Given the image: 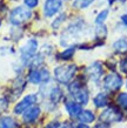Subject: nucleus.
Segmentation results:
<instances>
[{
  "mask_svg": "<svg viewBox=\"0 0 127 128\" xmlns=\"http://www.w3.org/2000/svg\"><path fill=\"white\" fill-rule=\"evenodd\" d=\"M77 73V66L75 65H64V66H58L54 68V78L60 84H68L74 75Z\"/></svg>",
  "mask_w": 127,
  "mask_h": 128,
  "instance_id": "nucleus-1",
  "label": "nucleus"
},
{
  "mask_svg": "<svg viewBox=\"0 0 127 128\" xmlns=\"http://www.w3.org/2000/svg\"><path fill=\"white\" fill-rule=\"evenodd\" d=\"M32 18V11L25 6H18L10 13V22L14 26H19Z\"/></svg>",
  "mask_w": 127,
  "mask_h": 128,
  "instance_id": "nucleus-2",
  "label": "nucleus"
},
{
  "mask_svg": "<svg viewBox=\"0 0 127 128\" xmlns=\"http://www.w3.org/2000/svg\"><path fill=\"white\" fill-rule=\"evenodd\" d=\"M38 50V41L35 39H28L20 47V59L24 64H28Z\"/></svg>",
  "mask_w": 127,
  "mask_h": 128,
  "instance_id": "nucleus-3",
  "label": "nucleus"
},
{
  "mask_svg": "<svg viewBox=\"0 0 127 128\" xmlns=\"http://www.w3.org/2000/svg\"><path fill=\"white\" fill-rule=\"evenodd\" d=\"M122 86V78L119 74L116 73H111L104 79V87L107 90H118Z\"/></svg>",
  "mask_w": 127,
  "mask_h": 128,
  "instance_id": "nucleus-4",
  "label": "nucleus"
},
{
  "mask_svg": "<svg viewBox=\"0 0 127 128\" xmlns=\"http://www.w3.org/2000/svg\"><path fill=\"white\" fill-rule=\"evenodd\" d=\"M62 8V0H45L44 4V14L47 18L58 14Z\"/></svg>",
  "mask_w": 127,
  "mask_h": 128,
  "instance_id": "nucleus-5",
  "label": "nucleus"
},
{
  "mask_svg": "<svg viewBox=\"0 0 127 128\" xmlns=\"http://www.w3.org/2000/svg\"><path fill=\"white\" fill-rule=\"evenodd\" d=\"M37 100H38L37 94H28V95H26L23 100L19 101L16 105V107H14V113H16V114H23L25 110H27L30 107H32V106L34 105L35 102H37Z\"/></svg>",
  "mask_w": 127,
  "mask_h": 128,
  "instance_id": "nucleus-6",
  "label": "nucleus"
},
{
  "mask_svg": "<svg viewBox=\"0 0 127 128\" xmlns=\"http://www.w3.org/2000/svg\"><path fill=\"white\" fill-rule=\"evenodd\" d=\"M121 119H122L121 113H120L116 108H113V107L105 109L100 115V120L104 121V122H107V124L116 122V121H120Z\"/></svg>",
  "mask_w": 127,
  "mask_h": 128,
  "instance_id": "nucleus-7",
  "label": "nucleus"
},
{
  "mask_svg": "<svg viewBox=\"0 0 127 128\" xmlns=\"http://www.w3.org/2000/svg\"><path fill=\"white\" fill-rule=\"evenodd\" d=\"M87 74H88V78L92 80V81H98L99 79L101 78V75L104 73V70H102V66H101L100 62H93L91 66L87 67L86 70Z\"/></svg>",
  "mask_w": 127,
  "mask_h": 128,
  "instance_id": "nucleus-8",
  "label": "nucleus"
},
{
  "mask_svg": "<svg viewBox=\"0 0 127 128\" xmlns=\"http://www.w3.org/2000/svg\"><path fill=\"white\" fill-rule=\"evenodd\" d=\"M40 113H41L40 107H38V106H32V107H30L27 110L24 112L23 119L25 122L31 124V122H34V121L38 119L39 115H40Z\"/></svg>",
  "mask_w": 127,
  "mask_h": 128,
  "instance_id": "nucleus-9",
  "label": "nucleus"
},
{
  "mask_svg": "<svg viewBox=\"0 0 127 128\" xmlns=\"http://www.w3.org/2000/svg\"><path fill=\"white\" fill-rule=\"evenodd\" d=\"M65 107H66L67 113H68L71 116H78L81 113V110H82L81 109V105H79L75 101H66Z\"/></svg>",
  "mask_w": 127,
  "mask_h": 128,
  "instance_id": "nucleus-10",
  "label": "nucleus"
},
{
  "mask_svg": "<svg viewBox=\"0 0 127 128\" xmlns=\"http://www.w3.org/2000/svg\"><path fill=\"white\" fill-rule=\"evenodd\" d=\"M74 99L77 100V102L79 105H86L89 100V94H88V90L84 87H81L79 90H78L75 94H73Z\"/></svg>",
  "mask_w": 127,
  "mask_h": 128,
  "instance_id": "nucleus-11",
  "label": "nucleus"
},
{
  "mask_svg": "<svg viewBox=\"0 0 127 128\" xmlns=\"http://www.w3.org/2000/svg\"><path fill=\"white\" fill-rule=\"evenodd\" d=\"M79 120L82 122V124H89V122H93L95 120V115L92 110H88V109H85V110H81V113L78 115Z\"/></svg>",
  "mask_w": 127,
  "mask_h": 128,
  "instance_id": "nucleus-12",
  "label": "nucleus"
},
{
  "mask_svg": "<svg viewBox=\"0 0 127 128\" xmlns=\"http://www.w3.org/2000/svg\"><path fill=\"white\" fill-rule=\"evenodd\" d=\"M93 104L95 107L98 108H102V107H106L108 104V96L105 93H99L96 94L95 98L93 99Z\"/></svg>",
  "mask_w": 127,
  "mask_h": 128,
  "instance_id": "nucleus-13",
  "label": "nucleus"
},
{
  "mask_svg": "<svg viewBox=\"0 0 127 128\" xmlns=\"http://www.w3.org/2000/svg\"><path fill=\"white\" fill-rule=\"evenodd\" d=\"M113 50L118 53H126L127 52V40L125 38H120L113 42Z\"/></svg>",
  "mask_w": 127,
  "mask_h": 128,
  "instance_id": "nucleus-14",
  "label": "nucleus"
},
{
  "mask_svg": "<svg viewBox=\"0 0 127 128\" xmlns=\"http://www.w3.org/2000/svg\"><path fill=\"white\" fill-rule=\"evenodd\" d=\"M48 95H50V99L53 104H58L59 101L62 99V95H64V94H62L61 88H59V87H52Z\"/></svg>",
  "mask_w": 127,
  "mask_h": 128,
  "instance_id": "nucleus-15",
  "label": "nucleus"
},
{
  "mask_svg": "<svg viewBox=\"0 0 127 128\" xmlns=\"http://www.w3.org/2000/svg\"><path fill=\"white\" fill-rule=\"evenodd\" d=\"M28 80L30 82L34 84V85H38V84H41L42 79H41V72L39 70H32L28 74Z\"/></svg>",
  "mask_w": 127,
  "mask_h": 128,
  "instance_id": "nucleus-16",
  "label": "nucleus"
},
{
  "mask_svg": "<svg viewBox=\"0 0 127 128\" xmlns=\"http://www.w3.org/2000/svg\"><path fill=\"white\" fill-rule=\"evenodd\" d=\"M0 128H17V124L13 118L3 116L0 119Z\"/></svg>",
  "mask_w": 127,
  "mask_h": 128,
  "instance_id": "nucleus-17",
  "label": "nucleus"
},
{
  "mask_svg": "<svg viewBox=\"0 0 127 128\" xmlns=\"http://www.w3.org/2000/svg\"><path fill=\"white\" fill-rule=\"evenodd\" d=\"M94 1L95 0H74L72 6L74 8H78V10H84V8H87L88 6H91Z\"/></svg>",
  "mask_w": 127,
  "mask_h": 128,
  "instance_id": "nucleus-18",
  "label": "nucleus"
},
{
  "mask_svg": "<svg viewBox=\"0 0 127 128\" xmlns=\"http://www.w3.org/2000/svg\"><path fill=\"white\" fill-rule=\"evenodd\" d=\"M108 14H109V11H108V10H102V11H100V13H99L95 18L96 25H102V24L107 20Z\"/></svg>",
  "mask_w": 127,
  "mask_h": 128,
  "instance_id": "nucleus-19",
  "label": "nucleus"
},
{
  "mask_svg": "<svg viewBox=\"0 0 127 128\" xmlns=\"http://www.w3.org/2000/svg\"><path fill=\"white\" fill-rule=\"evenodd\" d=\"M74 52H75V47H68L65 50H62L61 54H60V59L62 60H69V59L73 56Z\"/></svg>",
  "mask_w": 127,
  "mask_h": 128,
  "instance_id": "nucleus-20",
  "label": "nucleus"
},
{
  "mask_svg": "<svg viewBox=\"0 0 127 128\" xmlns=\"http://www.w3.org/2000/svg\"><path fill=\"white\" fill-rule=\"evenodd\" d=\"M95 34H96V36H98V38H100V39L105 38V36L107 35V27L105 26L104 24H102V25H96Z\"/></svg>",
  "mask_w": 127,
  "mask_h": 128,
  "instance_id": "nucleus-21",
  "label": "nucleus"
},
{
  "mask_svg": "<svg viewBox=\"0 0 127 128\" xmlns=\"http://www.w3.org/2000/svg\"><path fill=\"white\" fill-rule=\"evenodd\" d=\"M66 13H62V14H60V16L57 18L55 20H53V22H52V27L54 28V30H57V28L60 27V25H61L64 21L66 20Z\"/></svg>",
  "mask_w": 127,
  "mask_h": 128,
  "instance_id": "nucleus-22",
  "label": "nucleus"
},
{
  "mask_svg": "<svg viewBox=\"0 0 127 128\" xmlns=\"http://www.w3.org/2000/svg\"><path fill=\"white\" fill-rule=\"evenodd\" d=\"M42 62H44V58H42V55H34L33 58H32V60L30 61V64H31V66L33 67V68H37V67H39L40 65H41Z\"/></svg>",
  "mask_w": 127,
  "mask_h": 128,
  "instance_id": "nucleus-23",
  "label": "nucleus"
},
{
  "mask_svg": "<svg viewBox=\"0 0 127 128\" xmlns=\"http://www.w3.org/2000/svg\"><path fill=\"white\" fill-rule=\"evenodd\" d=\"M116 102H118V105L123 107V108H126L127 107V93H120L116 98Z\"/></svg>",
  "mask_w": 127,
  "mask_h": 128,
  "instance_id": "nucleus-24",
  "label": "nucleus"
},
{
  "mask_svg": "<svg viewBox=\"0 0 127 128\" xmlns=\"http://www.w3.org/2000/svg\"><path fill=\"white\" fill-rule=\"evenodd\" d=\"M40 72H41V79H42V82H48L51 79V74L50 72L46 70V68H42V70H40Z\"/></svg>",
  "mask_w": 127,
  "mask_h": 128,
  "instance_id": "nucleus-25",
  "label": "nucleus"
},
{
  "mask_svg": "<svg viewBox=\"0 0 127 128\" xmlns=\"http://www.w3.org/2000/svg\"><path fill=\"white\" fill-rule=\"evenodd\" d=\"M24 4L27 8H34L38 6L39 0H24Z\"/></svg>",
  "mask_w": 127,
  "mask_h": 128,
  "instance_id": "nucleus-26",
  "label": "nucleus"
},
{
  "mask_svg": "<svg viewBox=\"0 0 127 128\" xmlns=\"http://www.w3.org/2000/svg\"><path fill=\"white\" fill-rule=\"evenodd\" d=\"M120 70L123 73H127V58L121 60V62H120Z\"/></svg>",
  "mask_w": 127,
  "mask_h": 128,
  "instance_id": "nucleus-27",
  "label": "nucleus"
},
{
  "mask_svg": "<svg viewBox=\"0 0 127 128\" xmlns=\"http://www.w3.org/2000/svg\"><path fill=\"white\" fill-rule=\"evenodd\" d=\"M59 127H60V122H58V121H52V122H50V124H47L45 126V128H59Z\"/></svg>",
  "mask_w": 127,
  "mask_h": 128,
  "instance_id": "nucleus-28",
  "label": "nucleus"
},
{
  "mask_svg": "<svg viewBox=\"0 0 127 128\" xmlns=\"http://www.w3.org/2000/svg\"><path fill=\"white\" fill-rule=\"evenodd\" d=\"M120 19H121V22H122L123 25H125V26L127 27V14H123V16H121V18H120Z\"/></svg>",
  "mask_w": 127,
  "mask_h": 128,
  "instance_id": "nucleus-29",
  "label": "nucleus"
},
{
  "mask_svg": "<svg viewBox=\"0 0 127 128\" xmlns=\"http://www.w3.org/2000/svg\"><path fill=\"white\" fill-rule=\"evenodd\" d=\"M75 128H89V126H87L86 124H78Z\"/></svg>",
  "mask_w": 127,
  "mask_h": 128,
  "instance_id": "nucleus-30",
  "label": "nucleus"
},
{
  "mask_svg": "<svg viewBox=\"0 0 127 128\" xmlns=\"http://www.w3.org/2000/svg\"><path fill=\"white\" fill-rule=\"evenodd\" d=\"M114 1H120V2H125L126 0H108V2H109V4H112V2H114Z\"/></svg>",
  "mask_w": 127,
  "mask_h": 128,
  "instance_id": "nucleus-31",
  "label": "nucleus"
},
{
  "mask_svg": "<svg viewBox=\"0 0 127 128\" xmlns=\"http://www.w3.org/2000/svg\"><path fill=\"white\" fill-rule=\"evenodd\" d=\"M95 128H102V127H101V126H96Z\"/></svg>",
  "mask_w": 127,
  "mask_h": 128,
  "instance_id": "nucleus-32",
  "label": "nucleus"
},
{
  "mask_svg": "<svg viewBox=\"0 0 127 128\" xmlns=\"http://www.w3.org/2000/svg\"><path fill=\"white\" fill-rule=\"evenodd\" d=\"M0 25H1V19H0Z\"/></svg>",
  "mask_w": 127,
  "mask_h": 128,
  "instance_id": "nucleus-33",
  "label": "nucleus"
}]
</instances>
